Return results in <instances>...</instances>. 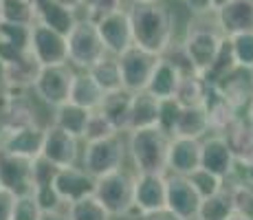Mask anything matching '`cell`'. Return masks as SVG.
<instances>
[{
  "label": "cell",
  "instance_id": "3957f363",
  "mask_svg": "<svg viewBox=\"0 0 253 220\" xmlns=\"http://www.w3.org/2000/svg\"><path fill=\"white\" fill-rule=\"evenodd\" d=\"M222 44L225 36L220 33L218 24H198V18H194V22H189L185 31L181 51L187 60V66L198 75H205L216 62Z\"/></svg>",
  "mask_w": 253,
  "mask_h": 220
},
{
  "label": "cell",
  "instance_id": "f5cc1de1",
  "mask_svg": "<svg viewBox=\"0 0 253 220\" xmlns=\"http://www.w3.org/2000/svg\"><path fill=\"white\" fill-rule=\"evenodd\" d=\"M213 2H216V9H218V7H222V4H225L227 0H213Z\"/></svg>",
  "mask_w": 253,
  "mask_h": 220
},
{
  "label": "cell",
  "instance_id": "db71d44e",
  "mask_svg": "<svg viewBox=\"0 0 253 220\" xmlns=\"http://www.w3.org/2000/svg\"><path fill=\"white\" fill-rule=\"evenodd\" d=\"M130 2H157V0H130Z\"/></svg>",
  "mask_w": 253,
  "mask_h": 220
},
{
  "label": "cell",
  "instance_id": "9c48e42d",
  "mask_svg": "<svg viewBox=\"0 0 253 220\" xmlns=\"http://www.w3.org/2000/svg\"><path fill=\"white\" fill-rule=\"evenodd\" d=\"M31 55L40 62V66L66 64L69 62V44L66 36L42 22L31 24V40H29Z\"/></svg>",
  "mask_w": 253,
  "mask_h": 220
},
{
  "label": "cell",
  "instance_id": "5b68a950",
  "mask_svg": "<svg viewBox=\"0 0 253 220\" xmlns=\"http://www.w3.org/2000/svg\"><path fill=\"white\" fill-rule=\"evenodd\" d=\"M124 159H126V143L119 132V134H113L108 139L86 141V148L82 152V168L92 178H99V176L124 168Z\"/></svg>",
  "mask_w": 253,
  "mask_h": 220
},
{
  "label": "cell",
  "instance_id": "603a6c76",
  "mask_svg": "<svg viewBox=\"0 0 253 220\" xmlns=\"http://www.w3.org/2000/svg\"><path fill=\"white\" fill-rule=\"evenodd\" d=\"M222 136H225L231 154L236 156V163L245 165L253 154V119L240 112L229 128L222 132Z\"/></svg>",
  "mask_w": 253,
  "mask_h": 220
},
{
  "label": "cell",
  "instance_id": "484cf974",
  "mask_svg": "<svg viewBox=\"0 0 253 220\" xmlns=\"http://www.w3.org/2000/svg\"><path fill=\"white\" fill-rule=\"evenodd\" d=\"M211 132L209 128V117L205 112V106H187L181 108L176 124L172 128V136H185V139H205Z\"/></svg>",
  "mask_w": 253,
  "mask_h": 220
},
{
  "label": "cell",
  "instance_id": "9a60e30c",
  "mask_svg": "<svg viewBox=\"0 0 253 220\" xmlns=\"http://www.w3.org/2000/svg\"><path fill=\"white\" fill-rule=\"evenodd\" d=\"M211 86L242 112L253 95V68L233 64L229 71L222 73Z\"/></svg>",
  "mask_w": 253,
  "mask_h": 220
},
{
  "label": "cell",
  "instance_id": "ffe728a7",
  "mask_svg": "<svg viewBox=\"0 0 253 220\" xmlns=\"http://www.w3.org/2000/svg\"><path fill=\"white\" fill-rule=\"evenodd\" d=\"M198 168H201V141L172 136L168 148V172L187 176Z\"/></svg>",
  "mask_w": 253,
  "mask_h": 220
},
{
  "label": "cell",
  "instance_id": "8d00e7d4",
  "mask_svg": "<svg viewBox=\"0 0 253 220\" xmlns=\"http://www.w3.org/2000/svg\"><path fill=\"white\" fill-rule=\"evenodd\" d=\"M113 134H119V130L110 124L108 117H106L99 108L90 110L88 124H86V132L82 139L84 141H99V139H108V136H113Z\"/></svg>",
  "mask_w": 253,
  "mask_h": 220
},
{
  "label": "cell",
  "instance_id": "1f68e13d",
  "mask_svg": "<svg viewBox=\"0 0 253 220\" xmlns=\"http://www.w3.org/2000/svg\"><path fill=\"white\" fill-rule=\"evenodd\" d=\"M233 198H231V189L225 183V187L218 189L216 194L203 198L201 209H198L196 220H229L233 216Z\"/></svg>",
  "mask_w": 253,
  "mask_h": 220
},
{
  "label": "cell",
  "instance_id": "8fae6325",
  "mask_svg": "<svg viewBox=\"0 0 253 220\" xmlns=\"http://www.w3.org/2000/svg\"><path fill=\"white\" fill-rule=\"evenodd\" d=\"M95 27L108 55H119L121 51H126L128 46L134 44L130 16L126 9H117V11L101 16L99 20H95Z\"/></svg>",
  "mask_w": 253,
  "mask_h": 220
},
{
  "label": "cell",
  "instance_id": "7402d4cb",
  "mask_svg": "<svg viewBox=\"0 0 253 220\" xmlns=\"http://www.w3.org/2000/svg\"><path fill=\"white\" fill-rule=\"evenodd\" d=\"M183 73L185 71L181 68L178 62L168 60L165 55H161L159 64L154 66L152 75H150V82H148V86H145V90H148L150 95H154L157 99H169V97H174V92H176Z\"/></svg>",
  "mask_w": 253,
  "mask_h": 220
},
{
  "label": "cell",
  "instance_id": "7dc6e473",
  "mask_svg": "<svg viewBox=\"0 0 253 220\" xmlns=\"http://www.w3.org/2000/svg\"><path fill=\"white\" fill-rule=\"evenodd\" d=\"M242 168H245V176H242V178H247V180H251L253 183V154H251V159L242 165Z\"/></svg>",
  "mask_w": 253,
  "mask_h": 220
},
{
  "label": "cell",
  "instance_id": "44dd1931",
  "mask_svg": "<svg viewBox=\"0 0 253 220\" xmlns=\"http://www.w3.org/2000/svg\"><path fill=\"white\" fill-rule=\"evenodd\" d=\"M29 40H31V27L0 20V60L4 64L27 57L31 53Z\"/></svg>",
  "mask_w": 253,
  "mask_h": 220
},
{
  "label": "cell",
  "instance_id": "11a10c76",
  "mask_svg": "<svg viewBox=\"0 0 253 220\" xmlns=\"http://www.w3.org/2000/svg\"><path fill=\"white\" fill-rule=\"evenodd\" d=\"M0 20H2V0H0Z\"/></svg>",
  "mask_w": 253,
  "mask_h": 220
},
{
  "label": "cell",
  "instance_id": "2e32d148",
  "mask_svg": "<svg viewBox=\"0 0 253 220\" xmlns=\"http://www.w3.org/2000/svg\"><path fill=\"white\" fill-rule=\"evenodd\" d=\"M165 192H168V183H165V174H152V172H137L134 176V212L137 214L154 212V209L165 207Z\"/></svg>",
  "mask_w": 253,
  "mask_h": 220
},
{
  "label": "cell",
  "instance_id": "7bdbcfd3",
  "mask_svg": "<svg viewBox=\"0 0 253 220\" xmlns=\"http://www.w3.org/2000/svg\"><path fill=\"white\" fill-rule=\"evenodd\" d=\"M183 4L194 18H207L211 13H216V2L213 0H183Z\"/></svg>",
  "mask_w": 253,
  "mask_h": 220
},
{
  "label": "cell",
  "instance_id": "4fadbf2b",
  "mask_svg": "<svg viewBox=\"0 0 253 220\" xmlns=\"http://www.w3.org/2000/svg\"><path fill=\"white\" fill-rule=\"evenodd\" d=\"M46 161H51L55 168H69V165H77L80 159V139L69 134L55 124L44 128V143H42V152Z\"/></svg>",
  "mask_w": 253,
  "mask_h": 220
},
{
  "label": "cell",
  "instance_id": "f907efd6",
  "mask_svg": "<svg viewBox=\"0 0 253 220\" xmlns=\"http://www.w3.org/2000/svg\"><path fill=\"white\" fill-rule=\"evenodd\" d=\"M229 220H253V218H249V216H245V214H238V212H233V216H231Z\"/></svg>",
  "mask_w": 253,
  "mask_h": 220
},
{
  "label": "cell",
  "instance_id": "b9f144b4",
  "mask_svg": "<svg viewBox=\"0 0 253 220\" xmlns=\"http://www.w3.org/2000/svg\"><path fill=\"white\" fill-rule=\"evenodd\" d=\"M82 9L86 11V18L95 22V20H99L101 16H106V13L121 9V0H84Z\"/></svg>",
  "mask_w": 253,
  "mask_h": 220
},
{
  "label": "cell",
  "instance_id": "7c38bea8",
  "mask_svg": "<svg viewBox=\"0 0 253 220\" xmlns=\"http://www.w3.org/2000/svg\"><path fill=\"white\" fill-rule=\"evenodd\" d=\"M0 185L16 196L33 194V159L9 154L0 150Z\"/></svg>",
  "mask_w": 253,
  "mask_h": 220
},
{
  "label": "cell",
  "instance_id": "d590c367",
  "mask_svg": "<svg viewBox=\"0 0 253 220\" xmlns=\"http://www.w3.org/2000/svg\"><path fill=\"white\" fill-rule=\"evenodd\" d=\"M229 46H231L233 62L238 66L253 68V31L229 36Z\"/></svg>",
  "mask_w": 253,
  "mask_h": 220
},
{
  "label": "cell",
  "instance_id": "277c9868",
  "mask_svg": "<svg viewBox=\"0 0 253 220\" xmlns=\"http://www.w3.org/2000/svg\"><path fill=\"white\" fill-rule=\"evenodd\" d=\"M92 194L101 200V205L108 209L113 218H132L134 176L124 172V168L95 178V192Z\"/></svg>",
  "mask_w": 253,
  "mask_h": 220
},
{
  "label": "cell",
  "instance_id": "cb8c5ba5",
  "mask_svg": "<svg viewBox=\"0 0 253 220\" xmlns=\"http://www.w3.org/2000/svg\"><path fill=\"white\" fill-rule=\"evenodd\" d=\"M99 110L110 119L119 132L130 130V110H132V90L128 88H119V90L106 92L101 99Z\"/></svg>",
  "mask_w": 253,
  "mask_h": 220
},
{
  "label": "cell",
  "instance_id": "d6986e66",
  "mask_svg": "<svg viewBox=\"0 0 253 220\" xmlns=\"http://www.w3.org/2000/svg\"><path fill=\"white\" fill-rule=\"evenodd\" d=\"M216 24L225 38L253 31V2L251 0H227L216 9Z\"/></svg>",
  "mask_w": 253,
  "mask_h": 220
},
{
  "label": "cell",
  "instance_id": "ee69618b",
  "mask_svg": "<svg viewBox=\"0 0 253 220\" xmlns=\"http://www.w3.org/2000/svg\"><path fill=\"white\" fill-rule=\"evenodd\" d=\"M16 194L4 189L0 185V220H11L13 216V205H16Z\"/></svg>",
  "mask_w": 253,
  "mask_h": 220
},
{
  "label": "cell",
  "instance_id": "bcb514c9",
  "mask_svg": "<svg viewBox=\"0 0 253 220\" xmlns=\"http://www.w3.org/2000/svg\"><path fill=\"white\" fill-rule=\"evenodd\" d=\"M55 2H60L62 7L73 9V11H77V9H82V2H84V0H55Z\"/></svg>",
  "mask_w": 253,
  "mask_h": 220
},
{
  "label": "cell",
  "instance_id": "52a82bcc",
  "mask_svg": "<svg viewBox=\"0 0 253 220\" xmlns=\"http://www.w3.org/2000/svg\"><path fill=\"white\" fill-rule=\"evenodd\" d=\"M73 77H75V71L69 66V62L66 64L42 66L31 88L36 92V97H40V101L55 108V106L69 101Z\"/></svg>",
  "mask_w": 253,
  "mask_h": 220
},
{
  "label": "cell",
  "instance_id": "7a4b0ae2",
  "mask_svg": "<svg viewBox=\"0 0 253 220\" xmlns=\"http://www.w3.org/2000/svg\"><path fill=\"white\" fill-rule=\"evenodd\" d=\"M128 145L132 165L137 172H152L165 174L168 172V148L172 134H168L163 128L152 126V128H137L128 130Z\"/></svg>",
  "mask_w": 253,
  "mask_h": 220
},
{
  "label": "cell",
  "instance_id": "ba28073f",
  "mask_svg": "<svg viewBox=\"0 0 253 220\" xmlns=\"http://www.w3.org/2000/svg\"><path fill=\"white\" fill-rule=\"evenodd\" d=\"M161 55L152 51H145V48L137 46H128L126 51H121L117 55V62H119V68H121V77H124V88L128 90L137 92V90H143L150 82V75H152L154 66L159 64Z\"/></svg>",
  "mask_w": 253,
  "mask_h": 220
},
{
  "label": "cell",
  "instance_id": "f6af8a7d",
  "mask_svg": "<svg viewBox=\"0 0 253 220\" xmlns=\"http://www.w3.org/2000/svg\"><path fill=\"white\" fill-rule=\"evenodd\" d=\"M134 220H181L174 212H169L168 207L163 209H154V212H145V214H137Z\"/></svg>",
  "mask_w": 253,
  "mask_h": 220
},
{
  "label": "cell",
  "instance_id": "d6a6232c",
  "mask_svg": "<svg viewBox=\"0 0 253 220\" xmlns=\"http://www.w3.org/2000/svg\"><path fill=\"white\" fill-rule=\"evenodd\" d=\"M88 73L104 92H113V90L124 88V77H121V68H119V62H117V55H108V53H106L99 62H95V64L88 68Z\"/></svg>",
  "mask_w": 253,
  "mask_h": 220
},
{
  "label": "cell",
  "instance_id": "74e56055",
  "mask_svg": "<svg viewBox=\"0 0 253 220\" xmlns=\"http://www.w3.org/2000/svg\"><path fill=\"white\" fill-rule=\"evenodd\" d=\"M187 178H189V183L194 185V189L201 194V198L211 196V194H216L218 189L225 187V180H222L220 176L211 174V172H209V170H205V168L194 170L192 174H187Z\"/></svg>",
  "mask_w": 253,
  "mask_h": 220
},
{
  "label": "cell",
  "instance_id": "816d5d0a",
  "mask_svg": "<svg viewBox=\"0 0 253 220\" xmlns=\"http://www.w3.org/2000/svg\"><path fill=\"white\" fill-rule=\"evenodd\" d=\"M2 77H4V62L0 60V86H4L2 84Z\"/></svg>",
  "mask_w": 253,
  "mask_h": 220
},
{
  "label": "cell",
  "instance_id": "f546056e",
  "mask_svg": "<svg viewBox=\"0 0 253 220\" xmlns=\"http://www.w3.org/2000/svg\"><path fill=\"white\" fill-rule=\"evenodd\" d=\"M90 110L82 108V106L73 104V101H64V104L55 106V115H53V124L62 128L69 134L82 139L86 132V124H88Z\"/></svg>",
  "mask_w": 253,
  "mask_h": 220
},
{
  "label": "cell",
  "instance_id": "ab89813d",
  "mask_svg": "<svg viewBox=\"0 0 253 220\" xmlns=\"http://www.w3.org/2000/svg\"><path fill=\"white\" fill-rule=\"evenodd\" d=\"M42 214H44V212L40 209L36 196H33V194H24V196L16 198L11 220H40Z\"/></svg>",
  "mask_w": 253,
  "mask_h": 220
},
{
  "label": "cell",
  "instance_id": "5bb4252c",
  "mask_svg": "<svg viewBox=\"0 0 253 220\" xmlns=\"http://www.w3.org/2000/svg\"><path fill=\"white\" fill-rule=\"evenodd\" d=\"M236 156L231 154L222 134H209L201 139V168L209 170L211 174L220 176L222 180H229L236 174Z\"/></svg>",
  "mask_w": 253,
  "mask_h": 220
},
{
  "label": "cell",
  "instance_id": "f35d334b",
  "mask_svg": "<svg viewBox=\"0 0 253 220\" xmlns=\"http://www.w3.org/2000/svg\"><path fill=\"white\" fill-rule=\"evenodd\" d=\"M231 198H233V209L238 214L253 218V183L247 178H240L229 185Z\"/></svg>",
  "mask_w": 253,
  "mask_h": 220
},
{
  "label": "cell",
  "instance_id": "e575fe53",
  "mask_svg": "<svg viewBox=\"0 0 253 220\" xmlns=\"http://www.w3.org/2000/svg\"><path fill=\"white\" fill-rule=\"evenodd\" d=\"M2 20L31 27L36 22V0H2Z\"/></svg>",
  "mask_w": 253,
  "mask_h": 220
},
{
  "label": "cell",
  "instance_id": "ac0fdd59",
  "mask_svg": "<svg viewBox=\"0 0 253 220\" xmlns=\"http://www.w3.org/2000/svg\"><path fill=\"white\" fill-rule=\"evenodd\" d=\"M53 189L62 198V203L69 205L73 200H80L95 192V178L84 168H77V165L57 168L55 176H53Z\"/></svg>",
  "mask_w": 253,
  "mask_h": 220
},
{
  "label": "cell",
  "instance_id": "4316f807",
  "mask_svg": "<svg viewBox=\"0 0 253 220\" xmlns=\"http://www.w3.org/2000/svg\"><path fill=\"white\" fill-rule=\"evenodd\" d=\"M77 11L69 7H62L55 0H36V22H42L55 31L69 36L73 24L77 22Z\"/></svg>",
  "mask_w": 253,
  "mask_h": 220
},
{
  "label": "cell",
  "instance_id": "9f6ffc18",
  "mask_svg": "<svg viewBox=\"0 0 253 220\" xmlns=\"http://www.w3.org/2000/svg\"><path fill=\"white\" fill-rule=\"evenodd\" d=\"M2 92H4V86H0V99H2Z\"/></svg>",
  "mask_w": 253,
  "mask_h": 220
},
{
  "label": "cell",
  "instance_id": "83f0119b",
  "mask_svg": "<svg viewBox=\"0 0 253 220\" xmlns=\"http://www.w3.org/2000/svg\"><path fill=\"white\" fill-rule=\"evenodd\" d=\"M159 106L161 99L150 95L148 90L132 92V110H130V130L137 128H152L159 126Z\"/></svg>",
  "mask_w": 253,
  "mask_h": 220
},
{
  "label": "cell",
  "instance_id": "6f0895ef",
  "mask_svg": "<svg viewBox=\"0 0 253 220\" xmlns=\"http://www.w3.org/2000/svg\"><path fill=\"white\" fill-rule=\"evenodd\" d=\"M251 2H253V0H251Z\"/></svg>",
  "mask_w": 253,
  "mask_h": 220
},
{
  "label": "cell",
  "instance_id": "836d02e7",
  "mask_svg": "<svg viewBox=\"0 0 253 220\" xmlns=\"http://www.w3.org/2000/svg\"><path fill=\"white\" fill-rule=\"evenodd\" d=\"M64 218L66 220H113L110 212L101 205V200L95 194H88V196L69 203L64 209Z\"/></svg>",
  "mask_w": 253,
  "mask_h": 220
},
{
  "label": "cell",
  "instance_id": "e0dca14e",
  "mask_svg": "<svg viewBox=\"0 0 253 220\" xmlns=\"http://www.w3.org/2000/svg\"><path fill=\"white\" fill-rule=\"evenodd\" d=\"M42 143H44V128L40 124L0 132V150L24 159H38L42 152Z\"/></svg>",
  "mask_w": 253,
  "mask_h": 220
},
{
  "label": "cell",
  "instance_id": "4dcf8cb0",
  "mask_svg": "<svg viewBox=\"0 0 253 220\" xmlns=\"http://www.w3.org/2000/svg\"><path fill=\"white\" fill-rule=\"evenodd\" d=\"M207 90H209V82L203 75L194 71H185L181 82H178V88L174 92V99L187 108V106H203L207 99Z\"/></svg>",
  "mask_w": 253,
  "mask_h": 220
},
{
  "label": "cell",
  "instance_id": "60d3db41",
  "mask_svg": "<svg viewBox=\"0 0 253 220\" xmlns=\"http://www.w3.org/2000/svg\"><path fill=\"white\" fill-rule=\"evenodd\" d=\"M183 106L178 104L174 97L169 99H161V106H159V128H163L168 134H172V128L176 124L178 115H181Z\"/></svg>",
  "mask_w": 253,
  "mask_h": 220
},
{
  "label": "cell",
  "instance_id": "f1b7e54d",
  "mask_svg": "<svg viewBox=\"0 0 253 220\" xmlns=\"http://www.w3.org/2000/svg\"><path fill=\"white\" fill-rule=\"evenodd\" d=\"M106 92L97 86V82L90 77L88 71L75 73L73 77V86H71V97L69 101L82 106L86 110H97L101 106V99H104Z\"/></svg>",
  "mask_w": 253,
  "mask_h": 220
},
{
  "label": "cell",
  "instance_id": "8992f818",
  "mask_svg": "<svg viewBox=\"0 0 253 220\" xmlns=\"http://www.w3.org/2000/svg\"><path fill=\"white\" fill-rule=\"evenodd\" d=\"M66 44H69V62L82 71H88L95 62H99L106 55L104 42L97 33L95 22L88 18L73 24V29L66 36Z\"/></svg>",
  "mask_w": 253,
  "mask_h": 220
},
{
  "label": "cell",
  "instance_id": "6da1fadb",
  "mask_svg": "<svg viewBox=\"0 0 253 220\" xmlns=\"http://www.w3.org/2000/svg\"><path fill=\"white\" fill-rule=\"evenodd\" d=\"M128 16L132 27V40L137 46L157 55H165L169 51L174 38V16L161 0L132 2Z\"/></svg>",
  "mask_w": 253,
  "mask_h": 220
},
{
  "label": "cell",
  "instance_id": "d4e9b609",
  "mask_svg": "<svg viewBox=\"0 0 253 220\" xmlns=\"http://www.w3.org/2000/svg\"><path fill=\"white\" fill-rule=\"evenodd\" d=\"M203 106H205V112L209 117V128H211V132H218V134H222L233 124V119L240 115V110L231 101H227L211 84H209L207 99Z\"/></svg>",
  "mask_w": 253,
  "mask_h": 220
},
{
  "label": "cell",
  "instance_id": "30bf717a",
  "mask_svg": "<svg viewBox=\"0 0 253 220\" xmlns=\"http://www.w3.org/2000/svg\"><path fill=\"white\" fill-rule=\"evenodd\" d=\"M168 192H165V207L174 212L181 220H196L198 209H201V194L194 189L187 176L183 174H169L165 176Z\"/></svg>",
  "mask_w": 253,
  "mask_h": 220
},
{
  "label": "cell",
  "instance_id": "681fc988",
  "mask_svg": "<svg viewBox=\"0 0 253 220\" xmlns=\"http://www.w3.org/2000/svg\"><path fill=\"white\" fill-rule=\"evenodd\" d=\"M242 115H247V117H249V119H253V95H251L249 104L245 106V110H242Z\"/></svg>",
  "mask_w": 253,
  "mask_h": 220
},
{
  "label": "cell",
  "instance_id": "c3c4849f",
  "mask_svg": "<svg viewBox=\"0 0 253 220\" xmlns=\"http://www.w3.org/2000/svg\"><path fill=\"white\" fill-rule=\"evenodd\" d=\"M40 220H66L64 218V214H57V212H44L42 214V218Z\"/></svg>",
  "mask_w": 253,
  "mask_h": 220
}]
</instances>
